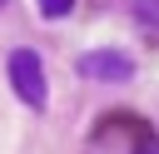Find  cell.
I'll use <instances>...</instances> for the list:
<instances>
[{
  "label": "cell",
  "mask_w": 159,
  "mask_h": 154,
  "mask_svg": "<svg viewBox=\"0 0 159 154\" xmlns=\"http://www.w3.org/2000/svg\"><path fill=\"white\" fill-rule=\"evenodd\" d=\"M5 75H10V84H15V94L40 114L45 104H50V84H45V65H40V55L35 50H10V60H5Z\"/></svg>",
  "instance_id": "6da1fadb"
},
{
  "label": "cell",
  "mask_w": 159,
  "mask_h": 154,
  "mask_svg": "<svg viewBox=\"0 0 159 154\" xmlns=\"http://www.w3.org/2000/svg\"><path fill=\"white\" fill-rule=\"evenodd\" d=\"M0 5H5V0H0Z\"/></svg>",
  "instance_id": "8992f818"
},
{
  "label": "cell",
  "mask_w": 159,
  "mask_h": 154,
  "mask_svg": "<svg viewBox=\"0 0 159 154\" xmlns=\"http://www.w3.org/2000/svg\"><path fill=\"white\" fill-rule=\"evenodd\" d=\"M80 75L104 79V84H124V79H134V60L124 50H89V55H80Z\"/></svg>",
  "instance_id": "7a4b0ae2"
},
{
  "label": "cell",
  "mask_w": 159,
  "mask_h": 154,
  "mask_svg": "<svg viewBox=\"0 0 159 154\" xmlns=\"http://www.w3.org/2000/svg\"><path fill=\"white\" fill-rule=\"evenodd\" d=\"M134 154H159V139H154V134H144V139H139V149H134Z\"/></svg>",
  "instance_id": "5b68a950"
},
{
  "label": "cell",
  "mask_w": 159,
  "mask_h": 154,
  "mask_svg": "<svg viewBox=\"0 0 159 154\" xmlns=\"http://www.w3.org/2000/svg\"><path fill=\"white\" fill-rule=\"evenodd\" d=\"M134 20H139L149 35H159V0H134Z\"/></svg>",
  "instance_id": "3957f363"
},
{
  "label": "cell",
  "mask_w": 159,
  "mask_h": 154,
  "mask_svg": "<svg viewBox=\"0 0 159 154\" xmlns=\"http://www.w3.org/2000/svg\"><path fill=\"white\" fill-rule=\"evenodd\" d=\"M75 10V0H40V15L45 20H60V15H70Z\"/></svg>",
  "instance_id": "277c9868"
}]
</instances>
